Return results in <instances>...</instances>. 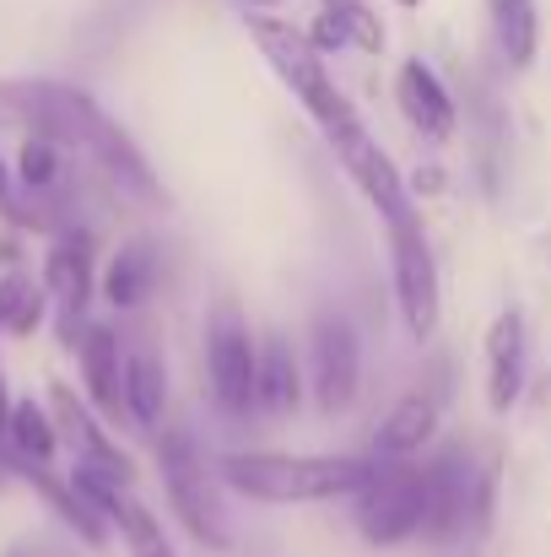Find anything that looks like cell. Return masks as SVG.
<instances>
[{
  "mask_svg": "<svg viewBox=\"0 0 551 557\" xmlns=\"http://www.w3.org/2000/svg\"><path fill=\"white\" fill-rule=\"evenodd\" d=\"M5 103H11L22 120H33V131L54 136L65 152L82 147L120 189H130V195H141V200H158V180H152L147 158L136 152V141H130L87 92L54 87V82H27V87H11Z\"/></svg>",
  "mask_w": 551,
  "mask_h": 557,
  "instance_id": "cell-1",
  "label": "cell"
},
{
  "mask_svg": "<svg viewBox=\"0 0 551 557\" xmlns=\"http://www.w3.org/2000/svg\"><path fill=\"white\" fill-rule=\"evenodd\" d=\"M373 460L363 455H222L216 476L254 498V504H330V498H358L373 482Z\"/></svg>",
  "mask_w": 551,
  "mask_h": 557,
  "instance_id": "cell-2",
  "label": "cell"
},
{
  "mask_svg": "<svg viewBox=\"0 0 551 557\" xmlns=\"http://www.w3.org/2000/svg\"><path fill=\"white\" fill-rule=\"evenodd\" d=\"M249 38L260 44V54H265V65L281 76V87L303 103V114L325 131V136H336V131H347L352 120H363L358 109H352V98L330 82V71H325V54L309 44V33L303 27H292V22H281V16H249Z\"/></svg>",
  "mask_w": 551,
  "mask_h": 557,
  "instance_id": "cell-3",
  "label": "cell"
},
{
  "mask_svg": "<svg viewBox=\"0 0 551 557\" xmlns=\"http://www.w3.org/2000/svg\"><path fill=\"white\" fill-rule=\"evenodd\" d=\"M158 460H163V493H168L174 520L205 553H227L233 547V525H227L222 493H216V482H211L205 455L195 449V438L184 428H168L163 444H158Z\"/></svg>",
  "mask_w": 551,
  "mask_h": 557,
  "instance_id": "cell-4",
  "label": "cell"
},
{
  "mask_svg": "<svg viewBox=\"0 0 551 557\" xmlns=\"http://www.w3.org/2000/svg\"><path fill=\"white\" fill-rule=\"evenodd\" d=\"M422 520H427V476L411 460L378 466L373 482L358 493V531L367 547H405L422 536Z\"/></svg>",
  "mask_w": 551,
  "mask_h": 557,
  "instance_id": "cell-5",
  "label": "cell"
},
{
  "mask_svg": "<svg viewBox=\"0 0 551 557\" xmlns=\"http://www.w3.org/2000/svg\"><path fill=\"white\" fill-rule=\"evenodd\" d=\"M389 265H395V304L405 314V331L416 342H427L443 314V287H438V260H433V244H427L416 211L389 222Z\"/></svg>",
  "mask_w": 551,
  "mask_h": 557,
  "instance_id": "cell-6",
  "label": "cell"
},
{
  "mask_svg": "<svg viewBox=\"0 0 551 557\" xmlns=\"http://www.w3.org/2000/svg\"><path fill=\"white\" fill-rule=\"evenodd\" d=\"M254 369H260V342L249 336V320L233 304H222L205 325V379L222 417L238 422L254 411Z\"/></svg>",
  "mask_w": 551,
  "mask_h": 557,
  "instance_id": "cell-7",
  "label": "cell"
},
{
  "mask_svg": "<svg viewBox=\"0 0 551 557\" xmlns=\"http://www.w3.org/2000/svg\"><path fill=\"white\" fill-rule=\"evenodd\" d=\"M309 384L325 417L347 411L358 400L363 384V352H358V331L341 314H320L314 336H309Z\"/></svg>",
  "mask_w": 551,
  "mask_h": 557,
  "instance_id": "cell-8",
  "label": "cell"
},
{
  "mask_svg": "<svg viewBox=\"0 0 551 557\" xmlns=\"http://www.w3.org/2000/svg\"><path fill=\"white\" fill-rule=\"evenodd\" d=\"M330 147H336V158L347 163V174H352V185L367 195V206L384 216V222H395V216H411L416 206H411V189L400 180V169H395V158L367 136L363 120H352L347 131H336V136H325Z\"/></svg>",
  "mask_w": 551,
  "mask_h": 557,
  "instance_id": "cell-9",
  "label": "cell"
},
{
  "mask_svg": "<svg viewBox=\"0 0 551 557\" xmlns=\"http://www.w3.org/2000/svg\"><path fill=\"white\" fill-rule=\"evenodd\" d=\"M422 476H427V520H422V536H427L433 547H449V542H460V536L471 531V482H476V471H471L465 449L449 444V449H438V455L422 466Z\"/></svg>",
  "mask_w": 551,
  "mask_h": 557,
  "instance_id": "cell-10",
  "label": "cell"
},
{
  "mask_svg": "<svg viewBox=\"0 0 551 557\" xmlns=\"http://www.w3.org/2000/svg\"><path fill=\"white\" fill-rule=\"evenodd\" d=\"M92 238L87 233H65L49 244L43 255V287L54 293V309H60V336L76 347L82 331H87V304H92Z\"/></svg>",
  "mask_w": 551,
  "mask_h": 557,
  "instance_id": "cell-11",
  "label": "cell"
},
{
  "mask_svg": "<svg viewBox=\"0 0 551 557\" xmlns=\"http://www.w3.org/2000/svg\"><path fill=\"white\" fill-rule=\"evenodd\" d=\"M49 417H54L60 444L76 449V466L103 471V476H114L120 487H136V460H130L120 444H109V433L98 428V417H92L65 384H49Z\"/></svg>",
  "mask_w": 551,
  "mask_h": 557,
  "instance_id": "cell-12",
  "label": "cell"
},
{
  "mask_svg": "<svg viewBox=\"0 0 551 557\" xmlns=\"http://www.w3.org/2000/svg\"><path fill=\"white\" fill-rule=\"evenodd\" d=\"M438 422H443V389L438 384H416L395 400V411L378 422L373 433V460L378 466H395V460H411L422 444L438 438Z\"/></svg>",
  "mask_w": 551,
  "mask_h": 557,
  "instance_id": "cell-13",
  "label": "cell"
},
{
  "mask_svg": "<svg viewBox=\"0 0 551 557\" xmlns=\"http://www.w3.org/2000/svg\"><path fill=\"white\" fill-rule=\"evenodd\" d=\"M395 103L405 114V125L422 136V141H449L454 125H460V109L443 87V76L427 65V60H405L395 71Z\"/></svg>",
  "mask_w": 551,
  "mask_h": 557,
  "instance_id": "cell-14",
  "label": "cell"
},
{
  "mask_svg": "<svg viewBox=\"0 0 551 557\" xmlns=\"http://www.w3.org/2000/svg\"><path fill=\"white\" fill-rule=\"evenodd\" d=\"M487 406L492 411H509L519 395H525V373H530V331H525V314L519 309H503L492 325H487Z\"/></svg>",
  "mask_w": 551,
  "mask_h": 557,
  "instance_id": "cell-15",
  "label": "cell"
},
{
  "mask_svg": "<svg viewBox=\"0 0 551 557\" xmlns=\"http://www.w3.org/2000/svg\"><path fill=\"white\" fill-rule=\"evenodd\" d=\"M76 358H82V384H87V400L120 422L125 417V352H120V336L109 325H87L82 342H76Z\"/></svg>",
  "mask_w": 551,
  "mask_h": 557,
  "instance_id": "cell-16",
  "label": "cell"
},
{
  "mask_svg": "<svg viewBox=\"0 0 551 557\" xmlns=\"http://www.w3.org/2000/svg\"><path fill=\"white\" fill-rule=\"evenodd\" d=\"M298 406H303L298 352L287 347V336H265V342H260V369H254V411H265V417H292Z\"/></svg>",
  "mask_w": 551,
  "mask_h": 557,
  "instance_id": "cell-17",
  "label": "cell"
},
{
  "mask_svg": "<svg viewBox=\"0 0 551 557\" xmlns=\"http://www.w3.org/2000/svg\"><path fill=\"white\" fill-rule=\"evenodd\" d=\"M168 411V369L152 347H136L125 358V422H136L141 433H158Z\"/></svg>",
  "mask_w": 551,
  "mask_h": 557,
  "instance_id": "cell-18",
  "label": "cell"
},
{
  "mask_svg": "<svg viewBox=\"0 0 551 557\" xmlns=\"http://www.w3.org/2000/svg\"><path fill=\"white\" fill-rule=\"evenodd\" d=\"M152 287H158V260H152V249H147V244H120L114 260L103 265V298H109L120 314H130V309H141V304L152 298Z\"/></svg>",
  "mask_w": 551,
  "mask_h": 557,
  "instance_id": "cell-19",
  "label": "cell"
},
{
  "mask_svg": "<svg viewBox=\"0 0 551 557\" xmlns=\"http://www.w3.org/2000/svg\"><path fill=\"white\" fill-rule=\"evenodd\" d=\"M487 5H492L498 49L509 54L514 71H530L541 54V5L536 0H487Z\"/></svg>",
  "mask_w": 551,
  "mask_h": 557,
  "instance_id": "cell-20",
  "label": "cell"
},
{
  "mask_svg": "<svg viewBox=\"0 0 551 557\" xmlns=\"http://www.w3.org/2000/svg\"><path fill=\"white\" fill-rule=\"evenodd\" d=\"M5 444H11V455L22 460V466H33V471H43L49 460H54V449H60V433H54V417L33 400V395H22V400H11V422H5Z\"/></svg>",
  "mask_w": 551,
  "mask_h": 557,
  "instance_id": "cell-21",
  "label": "cell"
},
{
  "mask_svg": "<svg viewBox=\"0 0 551 557\" xmlns=\"http://www.w3.org/2000/svg\"><path fill=\"white\" fill-rule=\"evenodd\" d=\"M16 185L27 195H54L65 185V147L43 131H27L22 136V152H16Z\"/></svg>",
  "mask_w": 551,
  "mask_h": 557,
  "instance_id": "cell-22",
  "label": "cell"
},
{
  "mask_svg": "<svg viewBox=\"0 0 551 557\" xmlns=\"http://www.w3.org/2000/svg\"><path fill=\"white\" fill-rule=\"evenodd\" d=\"M22 476L38 487V498H43V504H49V509H54V515H60V520H65L87 547H103V542H109V525H103L82 498H76V487H71V482H54V476H43V471H33V466H22Z\"/></svg>",
  "mask_w": 551,
  "mask_h": 557,
  "instance_id": "cell-23",
  "label": "cell"
},
{
  "mask_svg": "<svg viewBox=\"0 0 551 557\" xmlns=\"http://www.w3.org/2000/svg\"><path fill=\"white\" fill-rule=\"evenodd\" d=\"M43 325V287L22 271L0 276V336H33Z\"/></svg>",
  "mask_w": 551,
  "mask_h": 557,
  "instance_id": "cell-24",
  "label": "cell"
},
{
  "mask_svg": "<svg viewBox=\"0 0 551 557\" xmlns=\"http://www.w3.org/2000/svg\"><path fill=\"white\" fill-rule=\"evenodd\" d=\"M109 525H120V536H125L130 557H179L174 547H168L163 525L152 520V509H141L136 498H125V504H120V515H114Z\"/></svg>",
  "mask_w": 551,
  "mask_h": 557,
  "instance_id": "cell-25",
  "label": "cell"
},
{
  "mask_svg": "<svg viewBox=\"0 0 551 557\" xmlns=\"http://www.w3.org/2000/svg\"><path fill=\"white\" fill-rule=\"evenodd\" d=\"M325 5H336V11H341L352 49H363V54H384V22H378V11H367L363 0H325Z\"/></svg>",
  "mask_w": 551,
  "mask_h": 557,
  "instance_id": "cell-26",
  "label": "cell"
},
{
  "mask_svg": "<svg viewBox=\"0 0 551 557\" xmlns=\"http://www.w3.org/2000/svg\"><path fill=\"white\" fill-rule=\"evenodd\" d=\"M492 504H498V460H487L471 482V531L481 536L492 525Z\"/></svg>",
  "mask_w": 551,
  "mask_h": 557,
  "instance_id": "cell-27",
  "label": "cell"
},
{
  "mask_svg": "<svg viewBox=\"0 0 551 557\" xmlns=\"http://www.w3.org/2000/svg\"><path fill=\"white\" fill-rule=\"evenodd\" d=\"M309 44H314L320 54H336V49L352 44V38H347V22H341L336 5H320V16H314V27H309Z\"/></svg>",
  "mask_w": 551,
  "mask_h": 557,
  "instance_id": "cell-28",
  "label": "cell"
},
{
  "mask_svg": "<svg viewBox=\"0 0 551 557\" xmlns=\"http://www.w3.org/2000/svg\"><path fill=\"white\" fill-rule=\"evenodd\" d=\"M5 422H11V389H5V373H0V438H5Z\"/></svg>",
  "mask_w": 551,
  "mask_h": 557,
  "instance_id": "cell-29",
  "label": "cell"
},
{
  "mask_svg": "<svg viewBox=\"0 0 551 557\" xmlns=\"http://www.w3.org/2000/svg\"><path fill=\"white\" fill-rule=\"evenodd\" d=\"M0 206H11V174H5V163H0Z\"/></svg>",
  "mask_w": 551,
  "mask_h": 557,
  "instance_id": "cell-30",
  "label": "cell"
},
{
  "mask_svg": "<svg viewBox=\"0 0 551 557\" xmlns=\"http://www.w3.org/2000/svg\"><path fill=\"white\" fill-rule=\"evenodd\" d=\"M395 5H405V11H416V5H422V0H395Z\"/></svg>",
  "mask_w": 551,
  "mask_h": 557,
  "instance_id": "cell-31",
  "label": "cell"
},
{
  "mask_svg": "<svg viewBox=\"0 0 551 557\" xmlns=\"http://www.w3.org/2000/svg\"><path fill=\"white\" fill-rule=\"evenodd\" d=\"M254 5H281V0H254Z\"/></svg>",
  "mask_w": 551,
  "mask_h": 557,
  "instance_id": "cell-32",
  "label": "cell"
}]
</instances>
